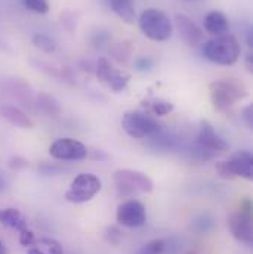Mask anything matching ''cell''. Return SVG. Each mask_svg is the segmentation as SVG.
<instances>
[{"mask_svg":"<svg viewBox=\"0 0 253 254\" xmlns=\"http://www.w3.org/2000/svg\"><path fill=\"white\" fill-rule=\"evenodd\" d=\"M34 234H33V231L28 228L27 231H24V232H19V243H21V246H24V247H30L33 243H34Z\"/></svg>","mask_w":253,"mask_h":254,"instance_id":"cell-27","label":"cell"},{"mask_svg":"<svg viewBox=\"0 0 253 254\" xmlns=\"http://www.w3.org/2000/svg\"><path fill=\"white\" fill-rule=\"evenodd\" d=\"M148 104V108L150 111L154 114V116H168L173 111V104L169 102V101H165V99H151L147 102Z\"/></svg>","mask_w":253,"mask_h":254,"instance_id":"cell-22","label":"cell"},{"mask_svg":"<svg viewBox=\"0 0 253 254\" xmlns=\"http://www.w3.org/2000/svg\"><path fill=\"white\" fill-rule=\"evenodd\" d=\"M95 71H96V77L102 83H107L110 89H113L114 92H122L129 83V75L117 69L107 58L98 60Z\"/></svg>","mask_w":253,"mask_h":254,"instance_id":"cell-10","label":"cell"},{"mask_svg":"<svg viewBox=\"0 0 253 254\" xmlns=\"http://www.w3.org/2000/svg\"><path fill=\"white\" fill-rule=\"evenodd\" d=\"M101 179L92 173H82L70 185V190L65 192V199L74 204H83L90 201L101 190Z\"/></svg>","mask_w":253,"mask_h":254,"instance_id":"cell-6","label":"cell"},{"mask_svg":"<svg viewBox=\"0 0 253 254\" xmlns=\"http://www.w3.org/2000/svg\"><path fill=\"white\" fill-rule=\"evenodd\" d=\"M27 254H64L63 246L54 238H40L28 247Z\"/></svg>","mask_w":253,"mask_h":254,"instance_id":"cell-17","label":"cell"},{"mask_svg":"<svg viewBox=\"0 0 253 254\" xmlns=\"http://www.w3.org/2000/svg\"><path fill=\"white\" fill-rule=\"evenodd\" d=\"M243 120H245L246 126L249 127V128H252V127H253V108H252V105H249V107H246V108L243 110Z\"/></svg>","mask_w":253,"mask_h":254,"instance_id":"cell-28","label":"cell"},{"mask_svg":"<svg viewBox=\"0 0 253 254\" xmlns=\"http://www.w3.org/2000/svg\"><path fill=\"white\" fill-rule=\"evenodd\" d=\"M175 27L179 31V36L182 37V40L188 45V46H198L203 42V31L198 28V25L195 22H192V19L188 18L184 13H178L175 16Z\"/></svg>","mask_w":253,"mask_h":254,"instance_id":"cell-13","label":"cell"},{"mask_svg":"<svg viewBox=\"0 0 253 254\" xmlns=\"http://www.w3.org/2000/svg\"><path fill=\"white\" fill-rule=\"evenodd\" d=\"M122 126L127 134L133 139L153 137L162 131V126L151 117L142 113H126Z\"/></svg>","mask_w":253,"mask_h":254,"instance_id":"cell-8","label":"cell"},{"mask_svg":"<svg viewBox=\"0 0 253 254\" xmlns=\"http://www.w3.org/2000/svg\"><path fill=\"white\" fill-rule=\"evenodd\" d=\"M246 66H248V69H249V71H252L253 58H252V54H251V52L246 55Z\"/></svg>","mask_w":253,"mask_h":254,"instance_id":"cell-29","label":"cell"},{"mask_svg":"<svg viewBox=\"0 0 253 254\" xmlns=\"http://www.w3.org/2000/svg\"><path fill=\"white\" fill-rule=\"evenodd\" d=\"M22 3L31 12H36L40 15H45L49 12V1L48 0H22Z\"/></svg>","mask_w":253,"mask_h":254,"instance_id":"cell-25","label":"cell"},{"mask_svg":"<svg viewBox=\"0 0 253 254\" xmlns=\"http://www.w3.org/2000/svg\"><path fill=\"white\" fill-rule=\"evenodd\" d=\"M203 55L210 63L218 65H233L240 60L242 48L234 36L222 34L207 40L203 45Z\"/></svg>","mask_w":253,"mask_h":254,"instance_id":"cell-2","label":"cell"},{"mask_svg":"<svg viewBox=\"0 0 253 254\" xmlns=\"http://www.w3.org/2000/svg\"><path fill=\"white\" fill-rule=\"evenodd\" d=\"M210 101L218 111L231 110L248 96V87L237 78H224L210 83Z\"/></svg>","mask_w":253,"mask_h":254,"instance_id":"cell-1","label":"cell"},{"mask_svg":"<svg viewBox=\"0 0 253 254\" xmlns=\"http://www.w3.org/2000/svg\"><path fill=\"white\" fill-rule=\"evenodd\" d=\"M166 249V241L163 240H153L144 244L136 254H162Z\"/></svg>","mask_w":253,"mask_h":254,"instance_id":"cell-24","label":"cell"},{"mask_svg":"<svg viewBox=\"0 0 253 254\" xmlns=\"http://www.w3.org/2000/svg\"><path fill=\"white\" fill-rule=\"evenodd\" d=\"M117 222L126 228H141L147 222V211L145 207L136 201L129 199L117 208Z\"/></svg>","mask_w":253,"mask_h":254,"instance_id":"cell-11","label":"cell"},{"mask_svg":"<svg viewBox=\"0 0 253 254\" xmlns=\"http://www.w3.org/2000/svg\"><path fill=\"white\" fill-rule=\"evenodd\" d=\"M49 154L60 161H80L87 157V148L80 140L63 137L57 139L49 146Z\"/></svg>","mask_w":253,"mask_h":254,"instance_id":"cell-9","label":"cell"},{"mask_svg":"<svg viewBox=\"0 0 253 254\" xmlns=\"http://www.w3.org/2000/svg\"><path fill=\"white\" fill-rule=\"evenodd\" d=\"M215 228V220L209 214H200L191 222V229L195 231L200 235H204L210 232Z\"/></svg>","mask_w":253,"mask_h":254,"instance_id":"cell-21","label":"cell"},{"mask_svg":"<svg viewBox=\"0 0 253 254\" xmlns=\"http://www.w3.org/2000/svg\"><path fill=\"white\" fill-rule=\"evenodd\" d=\"M113 12L126 24H132L135 21V3L133 0H108Z\"/></svg>","mask_w":253,"mask_h":254,"instance_id":"cell-18","label":"cell"},{"mask_svg":"<svg viewBox=\"0 0 253 254\" xmlns=\"http://www.w3.org/2000/svg\"><path fill=\"white\" fill-rule=\"evenodd\" d=\"M0 223L9 229H15L18 232H24L28 229L27 219L16 208H1L0 210Z\"/></svg>","mask_w":253,"mask_h":254,"instance_id":"cell-16","label":"cell"},{"mask_svg":"<svg viewBox=\"0 0 253 254\" xmlns=\"http://www.w3.org/2000/svg\"><path fill=\"white\" fill-rule=\"evenodd\" d=\"M133 65H135V69H138L141 72H145V71H150L154 66V61L150 57H141L133 63Z\"/></svg>","mask_w":253,"mask_h":254,"instance_id":"cell-26","label":"cell"},{"mask_svg":"<svg viewBox=\"0 0 253 254\" xmlns=\"http://www.w3.org/2000/svg\"><path fill=\"white\" fill-rule=\"evenodd\" d=\"M197 143L201 149H206L210 152H221V151H227L230 148V145L216 133L213 126L206 120L200 123Z\"/></svg>","mask_w":253,"mask_h":254,"instance_id":"cell-12","label":"cell"},{"mask_svg":"<svg viewBox=\"0 0 253 254\" xmlns=\"http://www.w3.org/2000/svg\"><path fill=\"white\" fill-rule=\"evenodd\" d=\"M204 30L213 36L227 34L230 30V21L225 16V13L219 10H212L204 16Z\"/></svg>","mask_w":253,"mask_h":254,"instance_id":"cell-15","label":"cell"},{"mask_svg":"<svg viewBox=\"0 0 253 254\" xmlns=\"http://www.w3.org/2000/svg\"><path fill=\"white\" fill-rule=\"evenodd\" d=\"M114 184L120 195L135 196L145 195L153 190V181L142 172L122 169L114 173Z\"/></svg>","mask_w":253,"mask_h":254,"instance_id":"cell-4","label":"cell"},{"mask_svg":"<svg viewBox=\"0 0 253 254\" xmlns=\"http://www.w3.org/2000/svg\"><path fill=\"white\" fill-rule=\"evenodd\" d=\"M110 54L111 57L122 64H126V61L129 60V57L132 55V46L127 43V42H123V43H114L111 48H110Z\"/></svg>","mask_w":253,"mask_h":254,"instance_id":"cell-23","label":"cell"},{"mask_svg":"<svg viewBox=\"0 0 253 254\" xmlns=\"http://www.w3.org/2000/svg\"><path fill=\"white\" fill-rule=\"evenodd\" d=\"M33 45L37 49L43 51L45 54H54L57 51V46H58L57 42L45 33H36L33 36Z\"/></svg>","mask_w":253,"mask_h":254,"instance_id":"cell-20","label":"cell"},{"mask_svg":"<svg viewBox=\"0 0 253 254\" xmlns=\"http://www.w3.org/2000/svg\"><path fill=\"white\" fill-rule=\"evenodd\" d=\"M0 117L4 119L12 126L19 127V128H31L33 127L31 119L15 105H9V104L0 105Z\"/></svg>","mask_w":253,"mask_h":254,"instance_id":"cell-14","label":"cell"},{"mask_svg":"<svg viewBox=\"0 0 253 254\" xmlns=\"http://www.w3.org/2000/svg\"><path fill=\"white\" fill-rule=\"evenodd\" d=\"M228 228L233 237L246 244L251 246L253 241L252 232V204L251 201H243L240 207L231 214L228 220Z\"/></svg>","mask_w":253,"mask_h":254,"instance_id":"cell-7","label":"cell"},{"mask_svg":"<svg viewBox=\"0 0 253 254\" xmlns=\"http://www.w3.org/2000/svg\"><path fill=\"white\" fill-rule=\"evenodd\" d=\"M6 188V182H4V179L1 178V175H0V192H3Z\"/></svg>","mask_w":253,"mask_h":254,"instance_id":"cell-30","label":"cell"},{"mask_svg":"<svg viewBox=\"0 0 253 254\" xmlns=\"http://www.w3.org/2000/svg\"><path fill=\"white\" fill-rule=\"evenodd\" d=\"M36 104H37V107H39V110H42L43 113H46V114H49V116H58L60 113H61V107H60V102L54 98V96H51V95H48V93H43V92H40L39 95H37V98H36Z\"/></svg>","mask_w":253,"mask_h":254,"instance_id":"cell-19","label":"cell"},{"mask_svg":"<svg viewBox=\"0 0 253 254\" xmlns=\"http://www.w3.org/2000/svg\"><path fill=\"white\" fill-rule=\"evenodd\" d=\"M0 254H7V250H6V247H4L1 240H0Z\"/></svg>","mask_w":253,"mask_h":254,"instance_id":"cell-31","label":"cell"},{"mask_svg":"<svg viewBox=\"0 0 253 254\" xmlns=\"http://www.w3.org/2000/svg\"><path fill=\"white\" fill-rule=\"evenodd\" d=\"M139 28L145 37L153 42H165L172 36L173 25L169 16L160 9H145L138 19Z\"/></svg>","mask_w":253,"mask_h":254,"instance_id":"cell-3","label":"cell"},{"mask_svg":"<svg viewBox=\"0 0 253 254\" xmlns=\"http://www.w3.org/2000/svg\"><path fill=\"white\" fill-rule=\"evenodd\" d=\"M216 172L224 179H231L234 176L243 178L246 181L253 179V155L249 151H239L231 155L228 161L216 163Z\"/></svg>","mask_w":253,"mask_h":254,"instance_id":"cell-5","label":"cell"}]
</instances>
